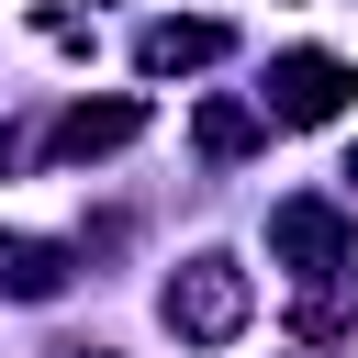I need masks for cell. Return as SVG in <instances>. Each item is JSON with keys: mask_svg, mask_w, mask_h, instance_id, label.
<instances>
[{"mask_svg": "<svg viewBox=\"0 0 358 358\" xmlns=\"http://www.w3.org/2000/svg\"><path fill=\"white\" fill-rule=\"evenodd\" d=\"M168 324H179L190 347L246 336V268H235V257H190V268L168 280Z\"/></svg>", "mask_w": 358, "mask_h": 358, "instance_id": "1", "label": "cell"}, {"mask_svg": "<svg viewBox=\"0 0 358 358\" xmlns=\"http://www.w3.org/2000/svg\"><path fill=\"white\" fill-rule=\"evenodd\" d=\"M347 90H358V67H347V56L291 45V56L268 67V123H336V112H347Z\"/></svg>", "mask_w": 358, "mask_h": 358, "instance_id": "2", "label": "cell"}, {"mask_svg": "<svg viewBox=\"0 0 358 358\" xmlns=\"http://www.w3.org/2000/svg\"><path fill=\"white\" fill-rule=\"evenodd\" d=\"M347 246H358V235H347V213H336V201H313V190L268 213V257H280V268H302V280H347Z\"/></svg>", "mask_w": 358, "mask_h": 358, "instance_id": "3", "label": "cell"}, {"mask_svg": "<svg viewBox=\"0 0 358 358\" xmlns=\"http://www.w3.org/2000/svg\"><path fill=\"white\" fill-rule=\"evenodd\" d=\"M134 134H145V101H67L56 134H45V157L78 168V157H112V145H134Z\"/></svg>", "mask_w": 358, "mask_h": 358, "instance_id": "4", "label": "cell"}, {"mask_svg": "<svg viewBox=\"0 0 358 358\" xmlns=\"http://www.w3.org/2000/svg\"><path fill=\"white\" fill-rule=\"evenodd\" d=\"M224 45H235L224 22H145V34H134V67H145V78H179V67H213Z\"/></svg>", "mask_w": 358, "mask_h": 358, "instance_id": "5", "label": "cell"}, {"mask_svg": "<svg viewBox=\"0 0 358 358\" xmlns=\"http://www.w3.org/2000/svg\"><path fill=\"white\" fill-rule=\"evenodd\" d=\"M56 291H67V246L0 235V302H56Z\"/></svg>", "mask_w": 358, "mask_h": 358, "instance_id": "6", "label": "cell"}, {"mask_svg": "<svg viewBox=\"0 0 358 358\" xmlns=\"http://www.w3.org/2000/svg\"><path fill=\"white\" fill-rule=\"evenodd\" d=\"M347 324H358V280H313V291L291 302V336H302V347H324V336H347Z\"/></svg>", "mask_w": 358, "mask_h": 358, "instance_id": "7", "label": "cell"}, {"mask_svg": "<svg viewBox=\"0 0 358 358\" xmlns=\"http://www.w3.org/2000/svg\"><path fill=\"white\" fill-rule=\"evenodd\" d=\"M190 134H201V157H246V145L268 134V112H246V101H201Z\"/></svg>", "mask_w": 358, "mask_h": 358, "instance_id": "8", "label": "cell"}, {"mask_svg": "<svg viewBox=\"0 0 358 358\" xmlns=\"http://www.w3.org/2000/svg\"><path fill=\"white\" fill-rule=\"evenodd\" d=\"M0 168H11V134H0Z\"/></svg>", "mask_w": 358, "mask_h": 358, "instance_id": "9", "label": "cell"}, {"mask_svg": "<svg viewBox=\"0 0 358 358\" xmlns=\"http://www.w3.org/2000/svg\"><path fill=\"white\" fill-rule=\"evenodd\" d=\"M347 179H358V157H347Z\"/></svg>", "mask_w": 358, "mask_h": 358, "instance_id": "10", "label": "cell"}, {"mask_svg": "<svg viewBox=\"0 0 358 358\" xmlns=\"http://www.w3.org/2000/svg\"><path fill=\"white\" fill-rule=\"evenodd\" d=\"M78 358H101V347H78Z\"/></svg>", "mask_w": 358, "mask_h": 358, "instance_id": "11", "label": "cell"}]
</instances>
